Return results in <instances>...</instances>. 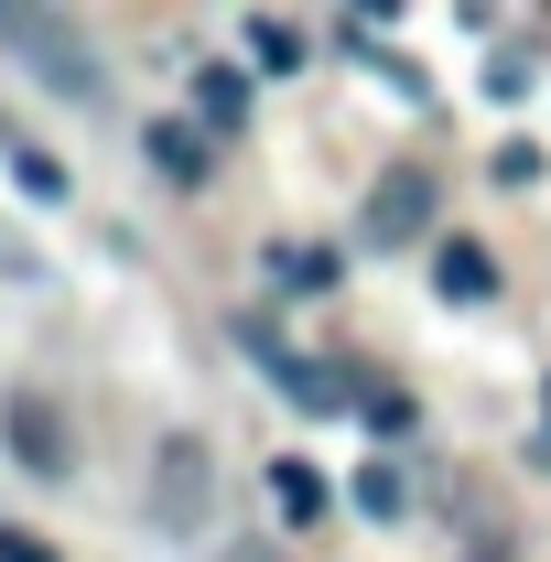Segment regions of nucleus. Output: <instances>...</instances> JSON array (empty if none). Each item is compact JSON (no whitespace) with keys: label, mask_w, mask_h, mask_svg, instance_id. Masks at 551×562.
I'll return each mask as SVG.
<instances>
[{"label":"nucleus","mask_w":551,"mask_h":562,"mask_svg":"<svg viewBox=\"0 0 551 562\" xmlns=\"http://www.w3.org/2000/svg\"><path fill=\"white\" fill-rule=\"evenodd\" d=\"M357 508H368V519H412V476H401V465L379 454V465L357 476Z\"/></svg>","instance_id":"9b49d317"},{"label":"nucleus","mask_w":551,"mask_h":562,"mask_svg":"<svg viewBox=\"0 0 551 562\" xmlns=\"http://www.w3.org/2000/svg\"><path fill=\"white\" fill-rule=\"evenodd\" d=\"M11 184H22L33 206H66V162H55V151H11Z\"/></svg>","instance_id":"f8f14e48"},{"label":"nucleus","mask_w":551,"mask_h":562,"mask_svg":"<svg viewBox=\"0 0 551 562\" xmlns=\"http://www.w3.org/2000/svg\"><path fill=\"white\" fill-rule=\"evenodd\" d=\"M249 55H260V66H271V76H292V66H314V55H303V33H292V22H281V11H249Z\"/></svg>","instance_id":"9d476101"},{"label":"nucleus","mask_w":551,"mask_h":562,"mask_svg":"<svg viewBox=\"0 0 551 562\" xmlns=\"http://www.w3.org/2000/svg\"><path fill=\"white\" fill-rule=\"evenodd\" d=\"M0 562H55V552H44L33 530H11V519H0Z\"/></svg>","instance_id":"2eb2a0df"},{"label":"nucleus","mask_w":551,"mask_h":562,"mask_svg":"<svg viewBox=\"0 0 551 562\" xmlns=\"http://www.w3.org/2000/svg\"><path fill=\"white\" fill-rule=\"evenodd\" d=\"M11 454L44 476V487H66L76 476V422L44 401V390H11Z\"/></svg>","instance_id":"20e7f679"},{"label":"nucleus","mask_w":551,"mask_h":562,"mask_svg":"<svg viewBox=\"0 0 551 562\" xmlns=\"http://www.w3.org/2000/svg\"><path fill=\"white\" fill-rule=\"evenodd\" d=\"M541 401H551V390H541Z\"/></svg>","instance_id":"f3484780"},{"label":"nucleus","mask_w":551,"mask_h":562,"mask_svg":"<svg viewBox=\"0 0 551 562\" xmlns=\"http://www.w3.org/2000/svg\"><path fill=\"white\" fill-rule=\"evenodd\" d=\"M432 292H443V303H497V260H486V238H443V249H432Z\"/></svg>","instance_id":"423d86ee"},{"label":"nucleus","mask_w":551,"mask_h":562,"mask_svg":"<svg viewBox=\"0 0 551 562\" xmlns=\"http://www.w3.org/2000/svg\"><path fill=\"white\" fill-rule=\"evenodd\" d=\"M271 508L281 519H325V508H336V476H314L303 454H281L271 465Z\"/></svg>","instance_id":"1a4fd4ad"},{"label":"nucleus","mask_w":551,"mask_h":562,"mask_svg":"<svg viewBox=\"0 0 551 562\" xmlns=\"http://www.w3.org/2000/svg\"><path fill=\"white\" fill-rule=\"evenodd\" d=\"M271 271L303 281V292H325V281H336V249H271Z\"/></svg>","instance_id":"4468645a"},{"label":"nucleus","mask_w":551,"mask_h":562,"mask_svg":"<svg viewBox=\"0 0 551 562\" xmlns=\"http://www.w3.org/2000/svg\"><path fill=\"white\" fill-rule=\"evenodd\" d=\"M140 151H151L173 184H206V131H195V120H151V131H140Z\"/></svg>","instance_id":"6e6552de"},{"label":"nucleus","mask_w":551,"mask_h":562,"mask_svg":"<svg viewBox=\"0 0 551 562\" xmlns=\"http://www.w3.org/2000/svg\"><path fill=\"white\" fill-rule=\"evenodd\" d=\"M206 487H216V454L195 432H173V443L151 454V519H162V530H206Z\"/></svg>","instance_id":"7ed1b4c3"},{"label":"nucleus","mask_w":551,"mask_h":562,"mask_svg":"<svg viewBox=\"0 0 551 562\" xmlns=\"http://www.w3.org/2000/svg\"><path fill=\"white\" fill-rule=\"evenodd\" d=\"M0 44H22V66L44 76V87H66L76 109H98V98H109V76H98V55H87V33H76V22H44V11H0Z\"/></svg>","instance_id":"f257e3e1"},{"label":"nucleus","mask_w":551,"mask_h":562,"mask_svg":"<svg viewBox=\"0 0 551 562\" xmlns=\"http://www.w3.org/2000/svg\"><path fill=\"white\" fill-rule=\"evenodd\" d=\"M421 227H432V173H421V162H390V173L368 184V238L401 249V238H421Z\"/></svg>","instance_id":"39448f33"},{"label":"nucleus","mask_w":551,"mask_h":562,"mask_svg":"<svg viewBox=\"0 0 551 562\" xmlns=\"http://www.w3.org/2000/svg\"><path fill=\"white\" fill-rule=\"evenodd\" d=\"M195 131H206V140L249 131V76H238V66H195Z\"/></svg>","instance_id":"0eeeda50"},{"label":"nucleus","mask_w":551,"mask_h":562,"mask_svg":"<svg viewBox=\"0 0 551 562\" xmlns=\"http://www.w3.org/2000/svg\"><path fill=\"white\" fill-rule=\"evenodd\" d=\"M227 562H281V552H271V541H238V552H227Z\"/></svg>","instance_id":"dca6fc26"},{"label":"nucleus","mask_w":551,"mask_h":562,"mask_svg":"<svg viewBox=\"0 0 551 562\" xmlns=\"http://www.w3.org/2000/svg\"><path fill=\"white\" fill-rule=\"evenodd\" d=\"M238 347L260 357V368H271L281 390H292V412H314V422H325V412H346V390H357V379H346L336 357H303V347H281V325H271V314H238Z\"/></svg>","instance_id":"f03ea898"},{"label":"nucleus","mask_w":551,"mask_h":562,"mask_svg":"<svg viewBox=\"0 0 551 562\" xmlns=\"http://www.w3.org/2000/svg\"><path fill=\"white\" fill-rule=\"evenodd\" d=\"M357 412H368V432H379V443H401V432H412V390H368Z\"/></svg>","instance_id":"ddd939ff"}]
</instances>
